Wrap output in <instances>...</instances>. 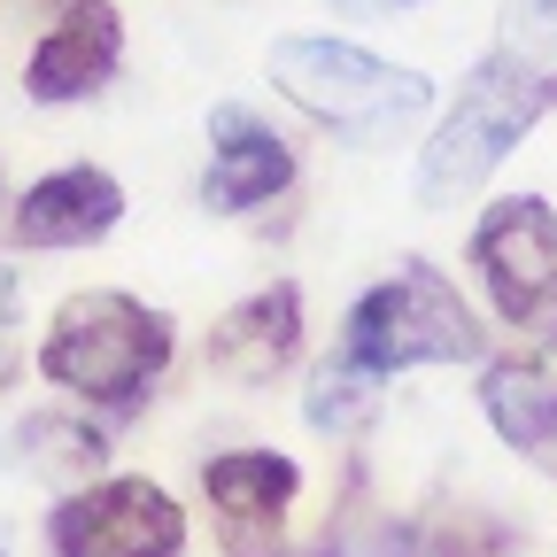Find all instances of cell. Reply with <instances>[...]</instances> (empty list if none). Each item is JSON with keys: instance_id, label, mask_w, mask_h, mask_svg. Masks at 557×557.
<instances>
[{"instance_id": "obj_3", "label": "cell", "mask_w": 557, "mask_h": 557, "mask_svg": "<svg viewBox=\"0 0 557 557\" xmlns=\"http://www.w3.org/2000/svg\"><path fill=\"white\" fill-rule=\"evenodd\" d=\"M163 364H171V318L148 310L139 295H116V287L70 295L39 341V372L62 395L101 403V410H132L163 380Z\"/></svg>"}, {"instance_id": "obj_5", "label": "cell", "mask_w": 557, "mask_h": 557, "mask_svg": "<svg viewBox=\"0 0 557 557\" xmlns=\"http://www.w3.org/2000/svg\"><path fill=\"white\" fill-rule=\"evenodd\" d=\"M47 549L54 557H178L186 549V504L139 472L86 480L54 504Z\"/></svg>"}, {"instance_id": "obj_15", "label": "cell", "mask_w": 557, "mask_h": 557, "mask_svg": "<svg viewBox=\"0 0 557 557\" xmlns=\"http://www.w3.org/2000/svg\"><path fill=\"white\" fill-rule=\"evenodd\" d=\"M504 39L519 47H549L557 39V0H504Z\"/></svg>"}, {"instance_id": "obj_14", "label": "cell", "mask_w": 557, "mask_h": 557, "mask_svg": "<svg viewBox=\"0 0 557 557\" xmlns=\"http://www.w3.org/2000/svg\"><path fill=\"white\" fill-rule=\"evenodd\" d=\"M364 410H372V380L357 372V364H325L318 380H310V426L318 434H348V426H364Z\"/></svg>"}, {"instance_id": "obj_8", "label": "cell", "mask_w": 557, "mask_h": 557, "mask_svg": "<svg viewBox=\"0 0 557 557\" xmlns=\"http://www.w3.org/2000/svg\"><path fill=\"white\" fill-rule=\"evenodd\" d=\"M209 171H201V201L218 209V218H240V209H263L295 186V148L278 139L263 116L248 109H218L209 116Z\"/></svg>"}, {"instance_id": "obj_1", "label": "cell", "mask_w": 557, "mask_h": 557, "mask_svg": "<svg viewBox=\"0 0 557 557\" xmlns=\"http://www.w3.org/2000/svg\"><path fill=\"white\" fill-rule=\"evenodd\" d=\"M549 109H557V70H534L511 47L480 54L465 94H457V109L434 124L426 156H418V178H410L418 201H426V209H457L465 194H480L487 171H496Z\"/></svg>"}, {"instance_id": "obj_13", "label": "cell", "mask_w": 557, "mask_h": 557, "mask_svg": "<svg viewBox=\"0 0 557 557\" xmlns=\"http://www.w3.org/2000/svg\"><path fill=\"white\" fill-rule=\"evenodd\" d=\"M109 457L94 418H70V410H32L24 426L9 434V465L16 472H39V480H94V465Z\"/></svg>"}, {"instance_id": "obj_10", "label": "cell", "mask_w": 557, "mask_h": 557, "mask_svg": "<svg viewBox=\"0 0 557 557\" xmlns=\"http://www.w3.org/2000/svg\"><path fill=\"white\" fill-rule=\"evenodd\" d=\"M116 218H124V186L94 163H70V171H47L39 186H24L9 233H16V248H94L116 233Z\"/></svg>"}, {"instance_id": "obj_7", "label": "cell", "mask_w": 557, "mask_h": 557, "mask_svg": "<svg viewBox=\"0 0 557 557\" xmlns=\"http://www.w3.org/2000/svg\"><path fill=\"white\" fill-rule=\"evenodd\" d=\"M201 496L218 511L225 557H287V511L302 496V465L278 449H225L201 465Z\"/></svg>"}, {"instance_id": "obj_17", "label": "cell", "mask_w": 557, "mask_h": 557, "mask_svg": "<svg viewBox=\"0 0 557 557\" xmlns=\"http://www.w3.org/2000/svg\"><path fill=\"white\" fill-rule=\"evenodd\" d=\"M9 380H16V348H9V341H0V387H9Z\"/></svg>"}, {"instance_id": "obj_4", "label": "cell", "mask_w": 557, "mask_h": 557, "mask_svg": "<svg viewBox=\"0 0 557 557\" xmlns=\"http://www.w3.org/2000/svg\"><path fill=\"white\" fill-rule=\"evenodd\" d=\"M480 357H487V333H480L472 302L426 256H410L380 287H364L341 325V364H357L364 380L418 372V364H480Z\"/></svg>"}, {"instance_id": "obj_19", "label": "cell", "mask_w": 557, "mask_h": 557, "mask_svg": "<svg viewBox=\"0 0 557 557\" xmlns=\"http://www.w3.org/2000/svg\"><path fill=\"white\" fill-rule=\"evenodd\" d=\"M403 9H418V0H403Z\"/></svg>"}, {"instance_id": "obj_6", "label": "cell", "mask_w": 557, "mask_h": 557, "mask_svg": "<svg viewBox=\"0 0 557 557\" xmlns=\"http://www.w3.org/2000/svg\"><path fill=\"white\" fill-rule=\"evenodd\" d=\"M472 271L487 278V302L511 325L557 310V209L542 194H504L472 225Z\"/></svg>"}, {"instance_id": "obj_12", "label": "cell", "mask_w": 557, "mask_h": 557, "mask_svg": "<svg viewBox=\"0 0 557 557\" xmlns=\"http://www.w3.org/2000/svg\"><path fill=\"white\" fill-rule=\"evenodd\" d=\"M480 410L511 449H557V333H534L527 348L487 364Z\"/></svg>"}, {"instance_id": "obj_11", "label": "cell", "mask_w": 557, "mask_h": 557, "mask_svg": "<svg viewBox=\"0 0 557 557\" xmlns=\"http://www.w3.org/2000/svg\"><path fill=\"white\" fill-rule=\"evenodd\" d=\"M302 357V287H256L248 302H233L218 325H209V364L240 387H271Z\"/></svg>"}, {"instance_id": "obj_18", "label": "cell", "mask_w": 557, "mask_h": 557, "mask_svg": "<svg viewBox=\"0 0 557 557\" xmlns=\"http://www.w3.org/2000/svg\"><path fill=\"white\" fill-rule=\"evenodd\" d=\"M0 557H9V542H0Z\"/></svg>"}, {"instance_id": "obj_9", "label": "cell", "mask_w": 557, "mask_h": 557, "mask_svg": "<svg viewBox=\"0 0 557 557\" xmlns=\"http://www.w3.org/2000/svg\"><path fill=\"white\" fill-rule=\"evenodd\" d=\"M116 62H124V16L109 0H70L62 24L24 62V94L32 101H86L94 86L116 78Z\"/></svg>"}, {"instance_id": "obj_16", "label": "cell", "mask_w": 557, "mask_h": 557, "mask_svg": "<svg viewBox=\"0 0 557 557\" xmlns=\"http://www.w3.org/2000/svg\"><path fill=\"white\" fill-rule=\"evenodd\" d=\"M16 302H24V295H16V271H9V263H0V325H9V318H16Z\"/></svg>"}, {"instance_id": "obj_2", "label": "cell", "mask_w": 557, "mask_h": 557, "mask_svg": "<svg viewBox=\"0 0 557 557\" xmlns=\"http://www.w3.org/2000/svg\"><path fill=\"white\" fill-rule=\"evenodd\" d=\"M271 86L287 94L302 116H318L325 132H341L348 148H387L403 124L426 116L434 78L426 70H395L357 39H325V32H295L263 54Z\"/></svg>"}]
</instances>
